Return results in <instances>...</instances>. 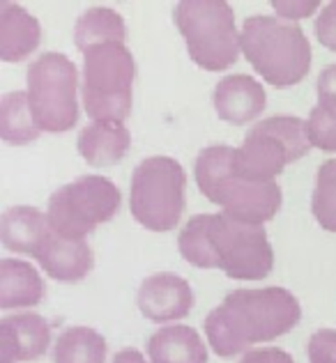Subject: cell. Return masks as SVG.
Here are the masks:
<instances>
[{
	"label": "cell",
	"mask_w": 336,
	"mask_h": 363,
	"mask_svg": "<svg viewBox=\"0 0 336 363\" xmlns=\"http://www.w3.org/2000/svg\"><path fill=\"white\" fill-rule=\"evenodd\" d=\"M239 35L242 55L272 88H293L309 74L313 49L297 23L270 14H254L242 21Z\"/></svg>",
	"instance_id": "cell-1"
},
{
	"label": "cell",
	"mask_w": 336,
	"mask_h": 363,
	"mask_svg": "<svg viewBox=\"0 0 336 363\" xmlns=\"http://www.w3.org/2000/svg\"><path fill=\"white\" fill-rule=\"evenodd\" d=\"M189 58L205 72H224L242 53L233 7L224 0H182L173 9Z\"/></svg>",
	"instance_id": "cell-2"
},
{
	"label": "cell",
	"mask_w": 336,
	"mask_h": 363,
	"mask_svg": "<svg viewBox=\"0 0 336 363\" xmlns=\"http://www.w3.org/2000/svg\"><path fill=\"white\" fill-rule=\"evenodd\" d=\"M136 60L127 44H102L83 53L81 104L92 122H124L131 113Z\"/></svg>",
	"instance_id": "cell-3"
},
{
	"label": "cell",
	"mask_w": 336,
	"mask_h": 363,
	"mask_svg": "<svg viewBox=\"0 0 336 363\" xmlns=\"http://www.w3.org/2000/svg\"><path fill=\"white\" fill-rule=\"evenodd\" d=\"M187 175L178 159L148 157L134 168L129 189V209L150 233L173 230L187 205Z\"/></svg>",
	"instance_id": "cell-4"
},
{
	"label": "cell",
	"mask_w": 336,
	"mask_h": 363,
	"mask_svg": "<svg viewBox=\"0 0 336 363\" xmlns=\"http://www.w3.org/2000/svg\"><path fill=\"white\" fill-rule=\"evenodd\" d=\"M79 69L65 53L37 55L26 72V92L37 127L46 133L74 129L79 122Z\"/></svg>",
	"instance_id": "cell-5"
},
{
	"label": "cell",
	"mask_w": 336,
	"mask_h": 363,
	"mask_svg": "<svg viewBox=\"0 0 336 363\" xmlns=\"http://www.w3.org/2000/svg\"><path fill=\"white\" fill-rule=\"evenodd\" d=\"M122 203L120 189L104 175H81L53 191L46 207L51 233L63 240H88L94 228L111 221Z\"/></svg>",
	"instance_id": "cell-6"
},
{
	"label": "cell",
	"mask_w": 336,
	"mask_h": 363,
	"mask_svg": "<svg viewBox=\"0 0 336 363\" xmlns=\"http://www.w3.org/2000/svg\"><path fill=\"white\" fill-rule=\"evenodd\" d=\"M222 303L233 315L235 324L242 331V338L251 350L258 342L276 340L295 329L302 318L300 299L279 285L239 288L228 292Z\"/></svg>",
	"instance_id": "cell-7"
},
{
	"label": "cell",
	"mask_w": 336,
	"mask_h": 363,
	"mask_svg": "<svg viewBox=\"0 0 336 363\" xmlns=\"http://www.w3.org/2000/svg\"><path fill=\"white\" fill-rule=\"evenodd\" d=\"M219 269L233 281H261L274 267V251L265 225L242 223L228 214H210Z\"/></svg>",
	"instance_id": "cell-8"
},
{
	"label": "cell",
	"mask_w": 336,
	"mask_h": 363,
	"mask_svg": "<svg viewBox=\"0 0 336 363\" xmlns=\"http://www.w3.org/2000/svg\"><path fill=\"white\" fill-rule=\"evenodd\" d=\"M210 203L222 207V212L242 223L265 225L279 214L283 196L276 182H246L230 173L215 189Z\"/></svg>",
	"instance_id": "cell-9"
},
{
	"label": "cell",
	"mask_w": 336,
	"mask_h": 363,
	"mask_svg": "<svg viewBox=\"0 0 336 363\" xmlns=\"http://www.w3.org/2000/svg\"><path fill=\"white\" fill-rule=\"evenodd\" d=\"M136 306L146 320L173 324L185 320L194 308V290L185 276L173 272H155L139 285Z\"/></svg>",
	"instance_id": "cell-10"
},
{
	"label": "cell",
	"mask_w": 336,
	"mask_h": 363,
	"mask_svg": "<svg viewBox=\"0 0 336 363\" xmlns=\"http://www.w3.org/2000/svg\"><path fill=\"white\" fill-rule=\"evenodd\" d=\"M51 347V324L31 311L0 320V363H23L44 357Z\"/></svg>",
	"instance_id": "cell-11"
},
{
	"label": "cell",
	"mask_w": 336,
	"mask_h": 363,
	"mask_svg": "<svg viewBox=\"0 0 336 363\" xmlns=\"http://www.w3.org/2000/svg\"><path fill=\"white\" fill-rule=\"evenodd\" d=\"M212 104L219 120L233 124V127H242V124L261 118L267 94L261 81H256L254 76L230 74L215 85Z\"/></svg>",
	"instance_id": "cell-12"
},
{
	"label": "cell",
	"mask_w": 336,
	"mask_h": 363,
	"mask_svg": "<svg viewBox=\"0 0 336 363\" xmlns=\"http://www.w3.org/2000/svg\"><path fill=\"white\" fill-rule=\"evenodd\" d=\"M288 164L291 159L279 140L249 129L244 143L235 147L233 175L246 182H276Z\"/></svg>",
	"instance_id": "cell-13"
},
{
	"label": "cell",
	"mask_w": 336,
	"mask_h": 363,
	"mask_svg": "<svg viewBox=\"0 0 336 363\" xmlns=\"http://www.w3.org/2000/svg\"><path fill=\"white\" fill-rule=\"evenodd\" d=\"M51 237V225L46 212L31 205L7 207L0 216V242L7 251L18 255H37Z\"/></svg>",
	"instance_id": "cell-14"
},
{
	"label": "cell",
	"mask_w": 336,
	"mask_h": 363,
	"mask_svg": "<svg viewBox=\"0 0 336 363\" xmlns=\"http://www.w3.org/2000/svg\"><path fill=\"white\" fill-rule=\"evenodd\" d=\"M42 26L26 7L3 0L0 3V60L21 62L37 51Z\"/></svg>",
	"instance_id": "cell-15"
},
{
	"label": "cell",
	"mask_w": 336,
	"mask_h": 363,
	"mask_svg": "<svg viewBox=\"0 0 336 363\" xmlns=\"http://www.w3.org/2000/svg\"><path fill=\"white\" fill-rule=\"evenodd\" d=\"M44 274L60 283L83 281L94 264V255L88 240H63L51 233L49 242L37 255Z\"/></svg>",
	"instance_id": "cell-16"
},
{
	"label": "cell",
	"mask_w": 336,
	"mask_h": 363,
	"mask_svg": "<svg viewBox=\"0 0 336 363\" xmlns=\"http://www.w3.org/2000/svg\"><path fill=\"white\" fill-rule=\"evenodd\" d=\"M131 147V133L124 122H90L76 138V150L85 164L107 168L124 159Z\"/></svg>",
	"instance_id": "cell-17"
},
{
	"label": "cell",
	"mask_w": 336,
	"mask_h": 363,
	"mask_svg": "<svg viewBox=\"0 0 336 363\" xmlns=\"http://www.w3.org/2000/svg\"><path fill=\"white\" fill-rule=\"evenodd\" d=\"M46 294L42 274L31 262L3 257L0 260V308L26 311L37 306Z\"/></svg>",
	"instance_id": "cell-18"
},
{
	"label": "cell",
	"mask_w": 336,
	"mask_h": 363,
	"mask_svg": "<svg viewBox=\"0 0 336 363\" xmlns=\"http://www.w3.org/2000/svg\"><path fill=\"white\" fill-rule=\"evenodd\" d=\"M152 363H207V345L187 324H164L148 338Z\"/></svg>",
	"instance_id": "cell-19"
},
{
	"label": "cell",
	"mask_w": 336,
	"mask_h": 363,
	"mask_svg": "<svg viewBox=\"0 0 336 363\" xmlns=\"http://www.w3.org/2000/svg\"><path fill=\"white\" fill-rule=\"evenodd\" d=\"M127 23L111 7H90L74 23V46L81 53L102 44H124Z\"/></svg>",
	"instance_id": "cell-20"
},
{
	"label": "cell",
	"mask_w": 336,
	"mask_h": 363,
	"mask_svg": "<svg viewBox=\"0 0 336 363\" xmlns=\"http://www.w3.org/2000/svg\"><path fill=\"white\" fill-rule=\"evenodd\" d=\"M40 133L42 129L35 122L28 92H5L0 99V138L12 147H23L40 138Z\"/></svg>",
	"instance_id": "cell-21"
},
{
	"label": "cell",
	"mask_w": 336,
	"mask_h": 363,
	"mask_svg": "<svg viewBox=\"0 0 336 363\" xmlns=\"http://www.w3.org/2000/svg\"><path fill=\"white\" fill-rule=\"evenodd\" d=\"M107 338L92 327H67L51 350L53 363H107Z\"/></svg>",
	"instance_id": "cell-22"
},
{
	"label": "cell",
	"mask_w": 336,
	"mask_h": 363,
	"mask_svg": "<svg viewBox=\"0 0 336 363\" xmlns=\"http://www.w3.org/2000/svg\"><path fill=\"white\" fill-rule=\"evenodd\" d=\"M178 251L198 269H219L212 235H210V214H196L189 218L178 235Z\"/></svg>",
	"instance_id": "cell-23"
},
{
	"label": "cell",
	"mask_w": 336,
	"mask_h": 363,
	"mask_svg": "<svg viewBox=\"0 0 336 363\" xmlns=\"http://www.w3.org/2000/svg\"><path fill=\"white\" fill-rule=\"evenodd\" d=\"M251 131L263 133V136H270L274 140H279L288 152V159L300 161L306 157V152L311 150V140L309 133H306V120L295 118V116H272L265 120H258Z\"/></svg>",
	"instance_id": "cell-24"
},
{
	"label": "cell",
	"mask_w": 336,
	"mask_h": 363,
	"mask_svg": "<svg viewBox=\"0 0 336 363\" xmlns=\"http://www.w3.org/2000/svg\"><path fill=\"white\" fill-rule=\"evenodd\" d=\"M205 340H207V345L212 347L215 354L226 357V359L246 354V352L251 350L246 345V340L242 338V333H239L233 315L228 313V308L224 303L215 306V308L207 313Z\"/></svg>",
	"instance_id": "cell-25"
},
{
	"label": "cell",
	"mask_w": 336,
	"mask_h": 363,
	"mask_svg": "<svg viewBox=\"0 0 336 363\" xmlns=\"http://www.w3.org/2000/svg\"><path fill=\"white\" fill-rule=\"evenodd\" d=\"M233 157L235 147L233 145H207L198 152L196 164H194V177L198 189L203 191V196L210 200L215 194V189L222 184L233 173Z\"/></svg>",
	"instance_id": "cell-26"
},
{
	"label": "cell",
	"mask_w": 336,
	"mask_h": 363,
	"mask_svg": "<svg viewBox=\"0 0 336 363\" xmlns=\"http://www.w3.org/2000/svg\"><path fill=\"white\" fill-rule=\"evenodd\" d=\"M311 214L327 233H336V159H327L318 168L311 196Z\"/></svg>",
	"instance_id": "cell-27"
},
{
	"label": "cell",
	"mask_w": 336,
	"mask_h": 363,
	"mask_svg": "<svg viewBox=\"0 0 336 363\" xmlns=\"http://www.w3.org/2000/svg\"><path fill=\"white\" fill-rule=\"evenodd\" d=\"M306 133H309L311 147H318L323 152H336V116L323 106L311 108L306 118Z\"/></svg>",
	"instance_id": "cell-28"
},
{
	"label": "cell",
	"mask_w": 336,
	"mask_h": 363,
	"mask_svg": "<svg viewBox=\"0 0 336 363\" xmlns=\"http://www.w3.org/2000/svg\"><path fill=\"white\" fill-rule=\"evenodd\" d=\"M306 354L311 363H336V329L323 327L311 333Z\"/></svg>",
	"instance_id": "cell-29"
},
{
	"label": "cell",
	"mask_w": 336,
	"mask_h": 363,
	"mask_svg": "<svg viewBox=\"0 0 336 363\" xmlns=\"http://www.w3.org/2000/svg\"><path fill=\"white\" fill-rule=\"evenodd\" d=\"M315 37L330 51H336V0L325 5L315 16Z\"/></svg>",
	"instance_id": "cell-30"
},
{
	"label": "cell",
	"mask_w": 336,
	"mask_h": 363,
	"mask_svg": "<svg viewBox=\"0 0 336 363\" xmlns=\"http://www.w3.org/2000/svg\"><path fill=\"white\" fill-rule=\"evenodd\" d=\"M315 92H318V106L336 116V65H327L318 74Z\"/></svg>",
	"instance_id": "cell-31"
},
{
	"label": "cell",
	"mask_w": 336,
	"mask_h": 363,
	"mask_svg": "<svg viewBox=\"0 0 336 363\" xmlns=\"http://www.w3.org/2000/svg\"><path fill=\"white\" fill-rule=\"evenodd\" d=\"M272 9L279 18L295 23L297 18L311 16L313 12H318L320 3L318 0H276V3H272Z\"/></svg>",
	"instance_id": "cell-32"
},
{
	"label": "cell",
	"mask_w": 336,
	"mask_h": 363,
	"mask_svg": "<svg viewBox=\"0 0 336 363\" xmlns=\"http://www.w3.org/2000/svg\"><path fill=\"white\" fill-rule=\"evenodd\" d=\"M237 363H295V359L281 347H254L242 354Z\"/></svg>",
	"instance_id": "cell-33"
},
{
	"label": "cell",
	"mask_w": 336,
	"mask_h": 363,
	"mask_svg": "<svg viewBox=\"0 0 336 363\" xmlns=\"http://www.w3.org/2000/svg\"><path fill=\"white\" fill-rule=\"evenodd\" d=\"M111 363H148L146 357H143V352L136 350V347H124L120 350L118 354L113 357Z\"/></svg>",
	"instance_id": "cell-34"
},
{
	"label": "cell",
	"mask_w": 336,
	"mask_h": 363,
	"mask_svg": "<svg viewBox=\"0 0 336 363\" xmlns=\"http://www.w3.org/2000/svg\"><path fill=\"white\" fill-rule=\"evenodd\" d=\"M150 363H152V361H150Z\"/></svg>",
	"instance_id": "cell-35"
}]
</instances>
